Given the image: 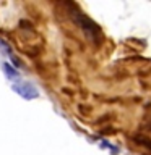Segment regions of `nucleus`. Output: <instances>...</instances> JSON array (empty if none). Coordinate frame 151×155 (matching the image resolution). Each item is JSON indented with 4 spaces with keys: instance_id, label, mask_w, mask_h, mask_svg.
I'll use <instances>...</instances> for the list:
<instances>
[{
    "instance_id": "3",
    "label": "nucleus",
    "mask_w": 151,
    "mask_h": 155,
    "mask_svg": "<svg viewBox=\"0 0 151 155\" xmlns=\"http://www.w3.org/2000/svg\"><path fill=\"white\" fill-rule=\"evenodd\" d=\"M2 70H3V73L7 74V78H8L10 81H18L19 73L15 70V68L10 65V63H2Z\"/></svg>"
},
{
    "instance_id": "1",
    "label": "nucleus",
    "mask_w": 151,
    "mask_h": 155,
    "mask_svg": "<svg viewBox=\"0 0 151 155\" xmlns=\"http://www.w3.org/2000/svg\"><path fill=\"white\" fill-rule=\"evenodd\" d=\"M70 16H72V19H73V23L78 24V28H80L81 31L85 32V36L90 39V41H97V39L101 37V29H99V26H97L94 21H91L88 16H85L83 13L76 12V10H73V12H70Z\"/></svg>"
},
{
    "instance_id": "2",
    "label": "nucleus",
    "mask_w": 151,
    "mask_h": 155,
    "mask_svg": "<svg viewBox=\"0 0 151 155\" xmlns=\"http://www.w3.org/2000/svg\"><path fill=\"white\" fill-rule=\"evenodd\" d=\"M12 89L16 92L18 95H21L23 99L31 100V99H37L39 97V91L36 89V86L29 81H16L12 86Z\"/></svg>"
}]
</instances>
